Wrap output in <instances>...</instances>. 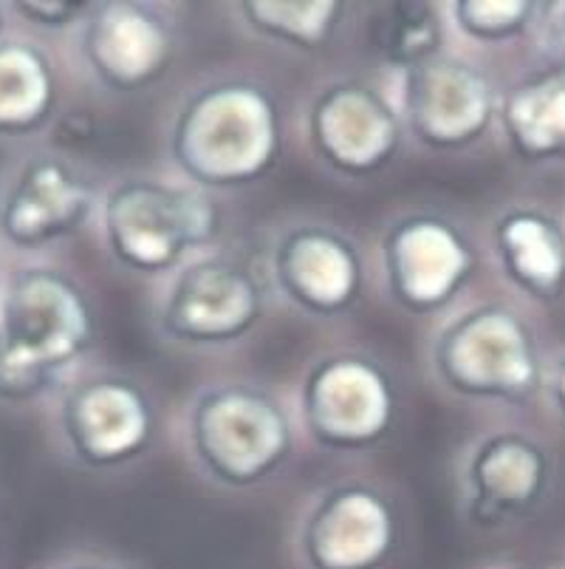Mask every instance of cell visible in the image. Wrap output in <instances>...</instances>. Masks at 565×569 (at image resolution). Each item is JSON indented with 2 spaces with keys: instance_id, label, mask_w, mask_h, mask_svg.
<instances>
[{
  "instance_id": "cell-1",
  "label": "cell",
  "mask_w": 565,
  "mask_h": 569,
  "mask_svg": "<svg viewBox=\"0 0 565 569\" xmlns=\"http://www.w3.org/2000/svg\"><path fill=\"white\" fill-rule=\"evenodd\" d=\"M283 111L263 82L226 77L181 100L168 128L173 168L199 190L243 188L269 173L283 151Z\"/></svg>"
},
{
  "instance_id": "cell-2",
  "label": "cell",
  "mask_w": 565,
  "mask_h": 569,
  "mask_svg": "<svg viewBox=\"0 0 565 569\" xmlns=\"http://www.w3.org/2000/svg\"><path fill=\"white\" fill-rule=\"evenodd\" d=\"M97 338L85 292L60 269H23L0 309V395L38 397L54 386Z\"/></svg>"
},
{
  "instance_id": "cell-3",
  "label": "cell",
  "mask_w": 565,
  "mask_h": 569,
  "mask_svg": "<svg viewBox=\"0 0 565 569\" xmlns=\"http://www.w3.org/2000/svg\"><path fill=\"white\" fill-rule=\"evenodd\" d=\"M108 256L128 272L159 276L212 247L221 230L206 190L159 176H128L97 204Z\"/></svg>"
},
{
  "instance_id": "cell-4",
  "label": "cell",
  "mask_w": 565,
  "mask_h": 569,
  "mask_svg": "<svg viewBox=\"0 0 565 569\" xmlns=\"http://www.w3.org/2000/svg\"><path fill=\"white\" fill-rule=\"evenodd\" d=\"M186 445L206 479L249 490L286 468L294 445L292 419L269 388L218 382L190 402Z\"/></svg>"
},
{
  "instance_id": "cell-5",
  "label": "cell",
  "mask_w": 565,
  "mask_h": 569,
  "mask_svg": "<svg viewBox=\"0 0 565 569\" xmlns=\"http://www.w3.org/2000/svg\"><path fill=\"white\" fill-rule=\"evenodd\" d=\"M269 287L235 252H201L170 272L155 326L168 340L195 349L249 338L266 318Z\"/></svg>"
},
{
  "instance_id": "cell-6",
  "label": "cell",
  "mask_w": 565,
  "mask_h": 569,
  "mask_svg": "<svg viewBox=\"0 0 565 569\" xmlns=\"http://www.w3.org/2000/svg\"><path fill=\"white\" fill-rule=\"evenodd\" d=\"M396 417V382L373 355L329 351L303 371L300 419L323 451H373L393 431Z\"/></svg>"
},
{
  "instance_id": "cell-7",
  "label": "cell",
  "mask_w": 565,
  "mask_h": 569,
  "mask_svg": "<svg viewBox=\"0 0 565 569\" xmlns=\"http://www.w3.org/2000/svg\"><path fill=\"white\" fill-rule=\"evenodd\" d=\"M435 380L461 400H512L535 380V355L515 315L475 307L455 315L430 346Z\"/></svg>"
},
{
  "instance_id": "cell-8",
  "label": "cell",
  "mask_w": 565,
  "mask_h": 569,
  "mask_svg": "<svg viewBox=\"0 0 565 569\" xmlns=\"http://www.w3.org/2000/svg\"><path fill=\"white\" fill-rule=\"evenodd\" d=\"M404 133L435 153L461 151L486 131L492 119V86L481 69L461 57H424L393 71L387 91Z\"/></svg>"
},
{
  "instance_id": "cell-9",
  "label": "cell",
  "mask_w": 565,
  "mask_h": 569,
  "mask_svg": "<svg viewBox=\"0 0 565 569\" xmlns=\"http://www.w3.org/2000/svg\"><path fill=\"white\" fill-rule=\"evenodd\" d=\"M303 126L314 159L342 179L380 173L404 137L387 91L362 80L325 82L309 102Z\"/></svg>"
},
{
  "instance_id": "cell-10",
  "label": "cell",
  "mask_w": 565,
  "mask_h": 569,
  "mask_svg": "<svg viewBox=\"0 0 565 569\" xmlns=\"http://www.w3.org/2000/svg\"><path fill=\"white\" fill-rule=\"evenodd\" d=\"M391 301L413 318L438 315L458 298L475 269V252L442 213H407L391 221L380 247Z\"/></svg>"
},
{
  "instance_id": "cell-11",
  "label": "cell",
  "mask_w": 565,
  "mask_h": 569,
  "mask_svg": "<svg viewBox=\"0 0 565 569\" xmlns=\"http://www.w3.org/2000/svg\"><path fill=\"white\" fill-rule=\"evenodd\" d=\"M57 422L80 468L117 470L148 451L155 411L133 377L102 371L65 388Z\"/></svg>"
},
{
  "instance_id": "cell-12",
  "label": "cell",
  "mask_w": 565,
  "mask_h": 569,
  "mask_svg": "<svg viewBox=\"0 0 565 569\" xmlns=\"http://www.w3.org/2000/svg\"><path fill=\"white\" fill-rule=\"evenodd\" d=\"M365 283L360 247L325 221H297L274 238L266 287L309 318H340L356 307Z\"/></svg>"
},
{
  "instance_id": "cell-13",
  "label": "cell",
  "mask_w": 565,
  "mask_h": 569,
  "mask_svg": "<svg viewBox=\"0 0 565 569\" xmlns=\"http://www.w3.org/2000/svg\"><path fill=\"white\" fill-rule=\"evenodd\" d=\"M77 49L91 80L113 94H137L170 71L179 49L173 20L150 3H91L77 26Z\"/></svg>"
},
{
  "instance_id": "cell-14",
  "label": "cell",
  "mask_w": 565,
  "mask_h": 569,
  "mask_svg": "<svg viewBox=\"0 0 565 569\" xmlns=\"http://www.w3.org/2000/svg\"><path fill=\"white\" fill-rule=\"evenodd\" d=\"M396 547L393 501L365 482L320 490L297 527V552L309 569H382Z\"/></svg>"
},
{
  "instance_id": "cell-15",
  "label": "cell",
  "mask_w": 565,
  "mask_h": 569,
  "mask_svg": "<svg viewBox=\"0 0 565 569\" xmlns=\"http://www.w3.org/2000/svg\"><path fill=\"white\" fill-rule=\"evenodd\" d=\"M91 179L60 153L26 162L0 204V232L20 250L60 244L97 213Z\"/></svg>"
},
{
  "instance_id": "cell-16",
  "label": "cell",
  "mask_w": 565,
  "mask_h": 569,
  "mask_svg": "<svg viewBox=\"0 0 565 569\" xmlns=\"http://www.w3.org/2000/svg\"><path fill=\"white\" fill-rule=\"evenodd\" d=\"M543 462L535 445L517 437L481 439L461 465V496L481 521H495L535 499Z\"/></svg>"
},
{
  "instance_id": "cell-17",
  "label": "cell",
  "mask_w": 565,
  "mask_h": 569,
  "mask_svg": "<svg viewBox=\"0 0 565 569\" xmlns=\"http://www.w3.org/2000/svg\"><path fill=\"white\" fill-rule=\"evenodd\" d=\"M60 88L51 57L26 40L0 43V137H26L54 113Z\"/></svg>"
},
{
  "instance_id": "cell-18",
  "label": "cell",
  "mask_w": 565,
  "mask_h": 569,
  "mask_svg": "<svg viewBox=\"0 0 565 569\" xmlns=\"http://www.w3.org/2000/svg\"><path fill=\"white\" fill-rule=\"evenodd\" d=\"M235 12L241 23L258 38L286 49L311 51L329 43L336 34L345 3L336 0H243Z\"/></svg>"
},
{
  "instance_id": "cell-19",
  "label": "cell",
  "mask_w": 565,
  "mask_h": 569,
  "mask_svg": "<svg viewBox=\"0 0 565 569\" xmlns=\"http://www.w3.org/2000/svg\"><path fill=\"white\" fill-rule=\"evenodd\" d=\"M506 276L528 292H554L565 272V247L559 232L541 216H506L495 232Z\"/></svg>"
},
{
  "instance_id": "cell-20",
  "label": "cell",
  "mask_w": 565,
  "mask_h": 569,
  "mask_svg": "<svg viewBox=\"0 0 565 569\" xmlns=\"http://www.w3.org/2000/svg\"><path fill=\"white\" fill-rule=\"evenodd\" d=\"M504 126L528 157L565 148V71L517 88L506 100Z\"/></svg>"
},
{
  "instance_id": "cell-21",
  "label": "cell",
  "mask_w": 565,
  "mask_h": 569,
  "mask_svg": "<svg viewBox=\"0 0 565 569\" xmlns=\"http://www.w3.org/2000/svg\"><path fill=\"white\" fill-rule=\"evenodd\" d=\"M382 51L393 71L413 66L424 57L442 51V20L424 3H402L393 7V18L385 23Z\"/></svg>"
},
{
  "instance_id": "cell-22",
  "label": "cell",
  "mask_w": 565,
  "mask_h": 569,
  "mask_svg": "<svg viewBox=\"0 0 565 569\" xmlns=\"http://www.w3.org/2000/svg\"><path fill=\"white\" fill-rule=\"evenodd\" d=\"M455 12V26L466 38L478 40V43H501L512 38L526 26L528 3H497V0H461L450 3Z\"/></svg>"
},
{
  "instance_id": "cell-23",
  "label": "cell",
  "mask_w": 565,
  "mask_h": 569,
  "mask_svg": "<svg viewBox=\"0 0 565 569\" xmlns=\"http://www.w3.org/2000/svg\"><path fill=\"white\" fill-rule=\"evenodd\" d=\"M14 9L31 14V23L49 26V29H62V26H80L82 18L88 14L91 3H65V0H57V3H14Z\"/></svg>"
},
{
  "instance_id": "cell-24",
  "label": "cell",
  "mask_w": 565,
  "mask_h": 569,
  "mask_svg": "<svg viewBox=\"0 0 565 569\" xmlns=\"http://www.w3.org/2000/svg\"><path fill=\"white\" fill-rule=\"evenodd\" d=\"M62 569H119V567H113V563H108V561H77V563H69V567H62Z\"/></svg>"
},
{
  "instance_id": "cell-25",
  "label": "cell",
  "mask_w": 565,
  "mask_h": 569,
  "mask_svg": "<svg viewBox=\"0 0 565 569\" xmlns=\"http://www.w3.org/2000/svg\"><path fill=\"white\" fill-rule=\"evenodd\" d=\"M557 397H559V402H563V408H565V369H563V375H559V380H557Z\"/></svg>"
},
{
  "instance_id": "cell-26",
  "label": "cell",
  "mask_w": 565,
  "mask_h": 569,
  "mask_svg": "<svg viewBox=\"0 0 565 569\" xmlns=\"http://www.w3.org/2000/svg\"><path fill=\"white\" fill-rule=\"evenodd\" d=\"M0 26H3V18H0Z\"/></svg>"
}]
</instances>
